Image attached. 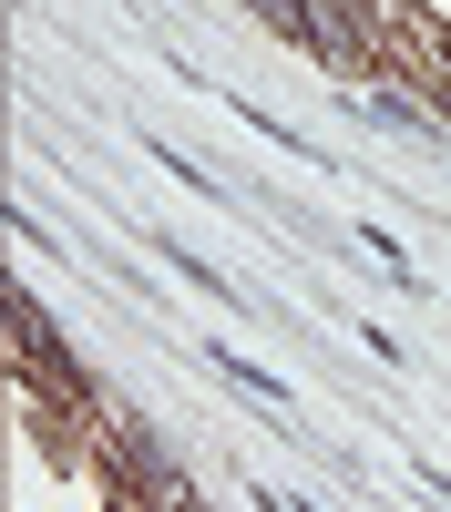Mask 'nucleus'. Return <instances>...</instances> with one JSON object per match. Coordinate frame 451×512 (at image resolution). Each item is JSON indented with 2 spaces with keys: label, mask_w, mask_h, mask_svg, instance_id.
I'll return each instance as SVG.
<instances>
[{
  "label": "nucleus",
  "mask_w": 451,
  "mask_h": 512,
  "mask_svg": "<svg viewBox=\"0 0 451 512\" xmlns=\"http://www.w3.org/2000/svg\"><path fill=\"white\" fill-rule=\"evenodd\" d=\"M205 359H216V369L236 379V390H257V400H287V379H277V369H257L246 349H205Z\"/></svg>",
  "instance_id": "obj_1"
}]
</instances>
